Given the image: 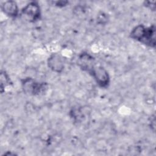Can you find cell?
Instances as JSON below:
<instances>
[{"instance_id": "obj_1", "label": "cell", "mask_w": 156, "mask_h": 156, "mask_svg": "<svg viewBox=\"0 0 156 156\" xmlns=\"http://www.w3.org/2000/svg\"><path fill=\"white\" fill-rule=\"evenodd\" d=\"M155 29L154 24L149 26L138 24L132 29L129 34V37L145 46L154 49L156 45Z\"/></svg>"}, {"instance_id": "obj_2", "label": "cell", "mask_w": 156, "mask_h": 156, "mask_svg": "<svg viewBox=\"0 0 156 156\" xmlns=\"http://www.w3.org/2000/svg\"><path fill=\"white\" fill-rule=\"evenodd\" d=\"M21 85L24 93L30 96L40 95L48 88L46 82H40L32 77H27L21 80Z\"/></svg>"}, {"instance_id": "obj_3", "label": "cell", "mask_w": 156, "mask_h": 156, "mask_svg": "<svg viewBox=\"0 0 156 156\" xmlns=\"http://www.w3.org/2000/svg\"><path fill=\"white\" fill-rule=\"evenodd\" d=\"M89 74L94 79L100 88H106L109 86L110 77L107 70L103 66L96 65Z\"/></svg>"}, {"instance_id": "obj_4", "label": "cell", "mask_w": 156, "mask_h": 156, "mask_svg": "<svg viewBox=\"0 0 156 156\" xmlns=\"http://www.w3.org/2000/svg\"><path fill=\"white\" fill-rule=\"evenodd\" d=\"M21 13L32 23L39 21L41 17V8L37 1H31L23 7Z\"/></svg>"}, {"instance_id": "obj_5", "label": "cell", "mask_w": 156, "mask_h": 156, "mask_svg": "<svg viewBox=\"0 0 156 156\" xmlns=\"http://www.w3.org/2000/svg\"><path fill=\"white\" fill-rule=\"evenodd\" d=\"M78 66L83 71L90 73L96 66L95 58L87 52H82L77 57Z\"/></svg>"}, {"instance_id": "obj_6", "label": "cell", "mask_w": 156, "mask_h": 156, "mask_svg": "<svg viewBox=\"0 0 156 156\" xmlns=\"http://www.w3.org/2000/svg\"><path fill=\"white\" fill-rule=\"evenodd\" d=\"M48 68L56 73H61L65 68V64L62 56L57 53H52L47 60Z\"/></svg>"}, {"instance_id": "obj_7", "label": "cell", "mask_w": 156, "mask_h": 156, "mask_svg": "<svg viewBox=\"0 0 156 156\" xmlns=\"http://www.w3.org/2000/svg\"><path fill=\"white\" fill-rule=\"evenodd\" d=\"M2 11L7 16L15 18L19 15V8L17 3L14 1H6L1 5Z\"/></svg>"}, {"instance_id": "obj_8", "label": "cell", "mask_w": 156, "mask_h": 156, "mask_svg": "<svg viewBox=\"0 0 156 156\" xmlns=\"http://www.w3.org/2000/svg\"><path fill=\"white\" fill-rule=\"evenodd\" d=\"M83 112L82 107H74L70 110L69 115L74 122H81L85 118V113Z\"/></svg>"}, {"instance_id": "obj_9", "label": "cell", "mask_w": 156, "mask_h": 156, "mask_svg": "<svg viewBox=\"0 0 156 156\" xmlns=\"http://www.w3.org/2000/svg\"><path fill=\"white\" fill-rule=\"evenodd\" d=\"M12 81L9 74L5 71L1 70V92L3 93L5 91V89L12 85Z\"/></svg>"}, {"instance_id": "obj_10", "label": "cell", "mask_w": 156, "mask_h": 156, "mask_svg": "<svg viewBox=\"0 0 156 156\" xmlns=\"http://www.w3.org/2000/svg\"><path fill=\"white\" fill-rule=\"evenodd\" d=\"M144 5L150 9L152 11H155V1H144Z\"/></svg>"}, {"instance_id": "obj_11", "label": "cell", "mask_w": 156, "mask_h": 156, "mask_svg": "<svg viewBox=\"0 0 156 156\" xmlns=\"http://www.w3.org/2000/svg\"><path fill=\"white\" fill-rule=\"evenodd\" d=\"M149 126L151 128V130H152V132H155V115H151V116L150 117L149 121Z\"/></svg>"}, {"instance_id": "obj_12", "label": "cell", "mask_w": 156, "mask_h": 156, "mask_svg": "<svg viewBox=\"0 0 156 156\" xmlns=\"http://www.w3.org/2000/svg\"><path fill=\"white\" fill-rule=\"evenodd\" d=\"M54 5L58 7H63L66 6L68 4L69 2L66 1H55L54 2Z\"/></svg>"}]
</instances>
